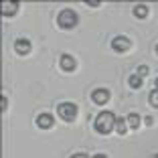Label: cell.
Instances as JSON below:
<instances>
[{
	"label": "cell",
	"mask_w": 158,
	"mask_h": 158,
	"mask_svg": "<svg viewBox=\"0 0 158 158\" xmlns=\"http://www.w3.org/2000/svg\"><path fill=\"white\" fill-rule=\"evenodd\" d=\"M142 83H144V79H142V77H138L136 73L128 77V85H130L132 89H140V87H142Z\"/></svg>",
	"instance_id": "cell-12"
},
{
	"label": "cell",
	"mask_w": 158,
	"mask_h": 158,
	"mask_svg": "<svg viewBox=\"0 0 158 158\" xmlns=\"http://www.w3.org/2000/svg\"><path fill=\"white\" fill-rule=\"evenodd\" d=\"M116 130H118V134H120V136H124L126 132H128V120H126V118H118Z\"/></svg>",
	"instance_id": "cell-13"
},
{
	"label": "cell",
	"mask_w": 158,
	"mask_h": 158,
	"mask_svg": "<svg viewBox=\"0 0 158 158\" xmlns=\"http://www.w3.org/2000/svg\"><path fill=\"white\" fill-rule=\"evenodd\" d=\"M116 124H118V116L114 112H107V110L99 112L98 116H95V120H93V128H95V132L102 134V136L112 134L114 128H116Z\"/></svg>",
	"instance_id": "cell-1"
},
{
	"label": "cell",
	"mask_w": 158,
	"mask_h": 158,
	"mask_svg": "<svg viewBox=\"0 0 158 158\" xmlns=\"http://www.w3.org/2000/svg\"><path fill=\"white\" fill-rule=\"evenodd\" d=\"M19 10V2H10V0H4L2 4H0V14L2 16H14Z\"/></svg>",
	"instance_id": "cell-9"
},
{
	"label": "cell",
	"mask_w": 158,
	"mask_h": 158,
	"mask_svg": "<svg viewBox=\"0 0 158 158\" xmlns=\"http://www.w3.org/2000/svg\"><path fill=\"white\" fill-rule=\"evenodd\" d=\"M154 51H156V55H158V45H156V47H154Z\"/></svg>",
	"instance_id": "cell-21"
},
{
	"label": "cell",
	"mask_w": 158,
	"mask_h": 158,
	"mask_svg": "<svg viewBox=\"0 0 158 158\" xmlns=\"http://www.w3.org/2000/svg\"><path fill=\"white\" fill-rule=\"evenodd\" d=\"M91 158H107V156H106V154H93Z\"/></svg>",
	"instance_id": "cell-19"
},
{
	"label": "cell",
	"mask_w": 158,
	"mask_h": 158,
	"mask_svg": "<svg viewBox=\"0 0 158 158\" xmlns=\"http://www.w3.org/2000/svg\"><path fill=\"white\" fill-rule=\"evenodd\" d=\"M71 158H89V156H87V154H85V152H77V154H73V156H71Z\"/></svg>",
	"instance_id": "cell-16"
},
{
	"label": "cell",
	"mask_w": 158,
	"mask_h": 158,
	"mask_svg": "<svg viewBox=\"0 0 158 158\" xmlns=\"http://www.w3.org/2000/svg\"><path fill=\"white\" fill-rule=\"evenodd\" d=\"M148 12H150V10H148L146 4H136L134 6V16H136V19H146Z\"/></svg>",
	"instance_id": "cell-11"
},
{
	"label": "cell",
	"mask_w": 158,
	"mask_h": 158,
	"mask_svg": "<svg viewBox=\"0 0 158 158\" xmlns=\"http://www.w3.org/2000/svg\"><path fill=\"white\" fill-rule=\"evenodd\" d=\"M148 102H150V106H152V107H158V89H152V91H150Z\"/></svg>",
	"instance_id": "cell-14"
},
{
	"label": "cell",
	"mask_w": 158,
	"mask_h": 158,
	"mask_svg": "<svg viewBox=\"0 0 158 158\" xmlns=\"http://www.w3.org/2000/svg\"><path fill=\"white\" fill-rule=\"evenodd\" d=\"M91 102H93V103H98V106H103V103H107V102H110V91H107V89H103V87L93 89V91H91Z\"/></svg>",
	"instance_id": "cell-6"
},
{
	"label": "cell",
	"mask_w": 158,
	"mask_h": 158,
	"mask_svg": "<svg viewBox=\"0 0 158 158\" xmlns=\"http://www.w3.org/2000/svg\"><path fill=\"white\" fill-rule=\"evenodd\" d=\"M148 67H146V65H138V69H136V75H138V77H142V79H144L146 77V75H148Z\"/></svg>",
	"instance_id": "cell-15"
},
{
	"label": "cell",
	"mask_w": 158,
	"mask_h": 158,
	"mask_svg": "<svg viewBox=\"0 0 158 158\" xmlns=\"http://www.w3.org/2000/svg\"><path fill=\"white\" fill-rule=\"evenodd\" d=\"M87 6H91V8L95 6V8H98V6H99V2H98V0H87Z\"/></svg>",
	"instance_id": "cell-17"
},
{
	"label": "cell",
	"mask_w": 158,
	"mask_h": 158,
	"mask_svg": "<svg viewBox=\"0 0 158 158\" xmlns=\"http://www.w3.org/2000/svg\"><path fill=\"white\" fill-rule=\"evenodd\" d=\"M6 106H8V102H6V95H2V112H6Z\"/></svg>",
	"instance_id": "cell-18"
},
{
	"label": "cell",
	"mask_w": 158,
	"mask_h": 158,
	"mask_svg": "<svg viewBox=\"0 0 158 158\" xmlns=\"http://www.w3.org/2000/svg\"><path fill=\"white\" fill-rule=\"evenodd\" d=\"M57 24H59L63 31L75 28V27L79 24V14L75 12L73 8H63L59 14H57Z\"/></svg>",
	"instance_id": "cell-2"
},
{
	"label": "cell",
	"mask_w": 158,
	"mask_h": 158,
	"mask_svg": "<svg viewBox=\"0 0 158 158\" xmlns=\"http://www.w3.org/2000/svg\"><path fill=\"white\" fill-rule=\"evenodd\" d=\"M14 51L19 53V55H28V53L33 51V45H31V41L28 39H16L14 41Z\"/></svg>",
	"instance_id": "cell-8"
},
{
	"label": "cell",
	"mask_w": 158,
	"mask_h": 158,
	"mask_svg": "<svg viewBox=\"0 0 158 158\" xmlns=\"http://www.w3.org/2000/svg\"><path fill=\"white\" fill-rule=\"evenodd\" d=\"M154 89H158V77L154 79Z\"/></svg>",
	"instance_id": "cell-20"
},
{
	"label": "cell",
	"mask_w": 158,
	"mask_h": 158,
	"mask_svg": "<svg viewBox=\"0 0 158 158\" xmlns=\"http://www.w3.org/2000/svg\"><path fill=\"white\" fill-rule=\"evenodd\" d=\"M59 65L63 71H67V73H71V71H75V67H77V61H75V57L67 55V53H63L59 59Z\"/></svg>",
	"instance_id": "cell-7"
},
{
	"label": "cell",
	"mask_w": 158,
	"mask_h": 158,
	"mask_svg": "<svg viewBox=\"0 0 158 158\" xmlns=\"http://www.w3.org/2000/svg\"><path fill=\"white\" fill-rule=\"evenodd\" d=\"M152 158H158V154H154V156H152Z\"/></svg>",
	"instance_id": "cell-22"
},
{
	"label": "cell",
	"mask_w": 158,
	"mask_h": 158,
	"mask_svg": "<svg viewBox=\"0 0 158 158\" xmlns=\"http://www.w3.org/2000/svg\"><path fill=\"white\" fill-rule=\"evenodd\" d=\"M128 128L130 130H138L140 128V124H142V120H140V114H136V112H132V114H128Z\"/></svg>",
	"instance_id": "cell-10"
},
{
	"label": "cell",
	"mask_w": 158,
	"mask_h": 158,
	"mask_svg": "<svg viewBox=\"0 0 158 158\" xmlns=\"http://www.w3.org/2000/svg\"><path fill=\"white\" fill-rule=\"evenodd\" d=\"M130 47H132V41L128 37H124V35H118V37L112 39V49L116 53H126V51H130Z\"/></svg>",
	"instance_id": "cell-4"
},
{
	"label": "cell",
	"mask_w": 158,
	"mask_h": 158,
	"mask_svg": "<svg viewBox=\"0 0 158 158\" xmlns=\"http://www.w3.org/2000/svg\"><path fill=\"white\" fill-rule=\"evenodd\" d=\"M53 124H55L53 114L43 112V114H39V116H37V128H41V130H51Z\"/></svg>",
	"instance_id": "cell-5"
},
{
	"label": "cell",
	"mask_w": 158,
	"mask_h": 158,
	"mask_svg": "<svg viewBox=\"0 0 158 158\" xmlns=\"http://www.w3.org/2000/svg\"><path fill=\"white\" fill-rule=\"evenodd\" d=\"M57 114L63 122H73L77 118V106L73 102H63L57 106Z\"/></svg>",
	"instance_id": "cell-3"
}]
</instances>
